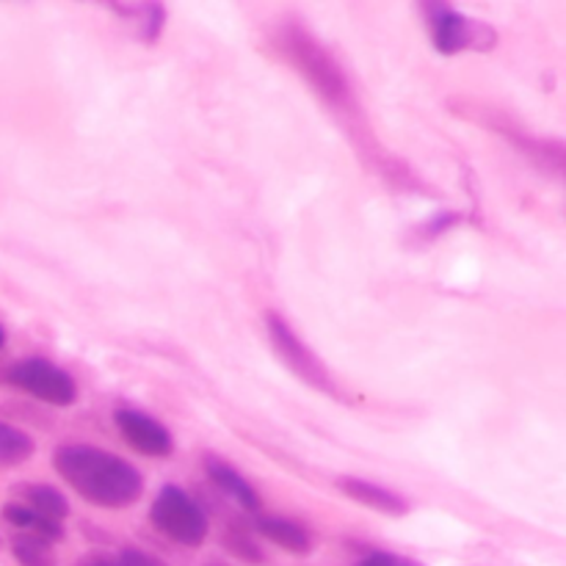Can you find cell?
<instances>
[{
  "label": "cell",
  "mask_w": 566,
  "mask_h": 566,
  "mask_svg": "<svg viewBox=\"0 0 566 566\" xmlns=\"http://www.w3.org/2000/svg\"><path fill=\"white\" fill-rule=\"evenodd\" d=\"M11 553H14L20 566H55V556L50 542L39 539V536L20 534L11 542Z\"/></svg>",
  "instance_id": "5bb4252c"
},
{
  "label": "cell",
  "mask_w": 566,
  "mask_h": 566,
  "mask_svg": "<svg viewBox=\"0 0 566 566\" xmlns=\"http://www.w3.org/2000/svg\"><path fill=\"white\" fill-rule=\"evenodd\" d=\"M3 520L9 525H14V528H20L22 534L39 536V539L44 542L64 539V525L55 523V520L42 517V514H36L28 506H20V503H9V506H3Z\"/></svg>",
  "instance_id": "8fae6325"
},
{
  "label": "cell",
  "mask_w": 566,
  "mask_h": 566,
  "mask_svg": "<svg viewBox=\"0 0 566 566\" xmlns=\"http://www.w3.org/2000/svg\"><path fill=\"white\" fill-rule=\"evenodd\" d=\"M9 381L20 387L22 392L33 396L36 401L50 403V407H72L77 398V387L66 370L48 359H22L9 370Z\"/></svg>",
  "instance_id": "5b68a950"
},
{
  "label": "cell",
  "mask_w": 566,
  "mask_h": 566,
  "mask_svg": "<svg viewBox=\"0 0 566 566\" xmlns=\"http://www.w3.org/2000/svg\"><path fill=\"white\" fill-rule=\"evenodd\" d=\"M254 531L263 539H269L271 545L282 547V551L293 553V556H310V551H313V539H310L307 531L285 517H258Z\"/></svg>",
  "instance_id": "30bf717a"
},
{
  "label": "cell",
  "mask_w": 566,
  "mask_h": 566,
  "mask_svg": "<svg viewBox=\"0 0 566 566\" xmlns=\"http://www.w3.org/2000/svg\"><path fill=\"white\" fill-rule=\"evenodd\" d=\"M53 468L83 501L99 509H125L142 497L144 479L133 464L92 446H64L53 453Z\"/></svg>",
  "instance_id": "6da1fadb"
},
{
  "label": "cell",
  "mask_w": 566,
  "mask_h": 566,
  "mask_svg": "<svg viewBox=\"0 0 566 566\" xmlns=\"http://www.w3.org/2000/svg\"><path fill=\"white\" fill-rule=\"evenodd\" d=\"M282 50H285L287 61L307 77L310 86L329 99L332 105H340L348 99V83L337 61L326 53L324 44L302 25H285L282 28Z\"/></svg>",
  "instance_id": "7a4b0ae2"
},
{
  "label": "cell",
  "mask_w": 566,
  "mask_h": 566,
  "mask_svg": "<svg viewBox=\"0 0 566 566\" xmlns=\"http://www.w3.org/2000/svg\"><path fill=\"white\" fill-rule=\"evenodd\" d=\"M208 566H224V564H208Z\"/></svg>",
  "instance_id": "44dd1931"
},
{
  "label": "cell",
  "mask_w": 566,
  "mask_h": 566,
  "mask_svg": "<svg viewBox=\"0 0 566 566\" xmlns=\"http://www.w3.org/2000/svg\"><path fill=\"white\" fill-rule=\"evenodd\" d=\"M22 497H25L28 509H33V512L42 514V517L55 520V523H61V520L70 514V501H66L59 490H53V486L48 484L25 486V490H22Z\"/></svg>",
  "instance_id": "7c38bea8"
},
{
  "label": "cell",
  "mask_w": 566,
  "mask_h": 566,
  "mask_svg": "<svg viewBox=\"0 0 566 566\" xmlns=\"http://www.w3.org/2000/svg\"><path fill=\"white\" fill-rule=\"evenodd\" d=\"M114 566H164V564L142 551H122L119 558L114 562Z\"/></svg>",
  "instance_id": "ac0fdd59"
},
{
  "label": "cell",
  "mask_w": 566,
  "mask_h": 566,
  "mask_svg": "<svg viewBox=\"0 0 566 566\" xmlns=\"http://www.w3.org/2000/svg\"><path fill=\"white\" fill-rule=\"evenodd\" d=\"M337 490L352 497L354 503H359V506L374 509V512L387 514V517H401V514L409 512V503L398 492L374 484V481L343 475V479H337Z\"/></svg>",
  "instance_id": "ba28073f"
},
{
  "label": "cell",
  "mask_w": 566,
  "mask_h": 566,
  "mask_svg": "<svg viewBox=\"0 0 566 566\" xmlns=\"http://www.w3.org/2000/svg\"><path fill=\"white\" fill-rule=\"evenodd\" d=\"M33 440L25 431L14 429L9 423H0V468H17L25 459H31Z\"/></svg>",
  "instance_id": "4fadbf2b"
},
{
  "label": "cell",
  "mask_w": 566,
  "mask_h": 566,
  "mask_svg": "<svg viewBox=\"0 0 566 566\" xmlns=\"http://www.w3.org/2000/svg\"><path fill=\"white\" fill-rule=\"evenodd\" d=\"M224 547L232 553V556L243 558V562H247V564H263L265 562L263 551H260V547L254 545L252 539H249L247 531H238V528L235 531H227Z\"/></svg>",
  "instance_id": "9a60e30c"
},
{
  "label": "cell",
  "mask_w": 566,
  "mask_h": 566,
  "mask_svg": "<svg viewBox=\"0 0 566 566\" xmlns=\"http://www.w3.org/2000/svg\"><path fill=\"white\" fill-rule=\"evenodd\" d=\"M114 420L127 446L142 453V457L164 459L171 457V451H175V440H171L169 431L149 415L138 412V409H116Z\"/></svg>",
  "instance_id": "52a82bcc"
},
{
  "label": "cell",
  "mask_w": 566,
  "mask_h": 566,
  "mask_svg": "<svg viewBox=\"0 0 566 566\" xmlns=\"http://www.w3.org/2000/svg\"><path fill=\"white\" fill-rule=\"evenodd\" d=\"M77 566H114V562H111V558H103V556H88V558H83Z\"/></svg>",
  "instance_id": "d6986e66"
},
{
  "label": "cell",
  "mask_w": 566,
  "mask_h": 566,
  "mask_svg": "<svg viewBox=\"0 0 566 566\" xmlns=\"http://www.w3.org/2000/svg\"><path fill=\"white\" fill-rule=\"evenodd\" d=\"M205 470H208V479L213 481L216 490H219L221 495L230 497L238 509H243V512H260L263 503H260L258 490H254V486L249 484L238 470H232L230 464L219 462V459H208Z\"/></svg>",
  "instance_id": "9c48e42d"
},
{
  "label": "cell",
  "mask_w": 566,
  "mask_h": 566,
  "mask_svg": "<svg viewBox=\"0 0 566 566\" xmlns=\"http://www.w3.org/2000/svg\"><path fill=\"white\" fill-rule=\"evenodd\" d=\"M357 566H423L418 562H412V558H401V556H392V553H368L365 558H359Z\"/></svg>",
  "instance_id": "e0dca14e"
},
{
  "label": "cell",
  "mask_w": 566,
  "mask_h": 566,
  "mask_svg": "<svg viewBox=\"0 0 566 566\" xmlns=\"http://www.w3.org/2000/svg\"><path fill=\"white\" fill-rule=\"evenodd\" d=\"M149 517H153V525L166 539L177 542L182 547H199L208 539V517L199 509V503L175 484H166L155 495Z\"/></svg>",
  "instance_id": "3957f363"
},
{
  "label": "cell",
  "mask_w": 566,
  "mask_h": 566,
  "mask_svg": "<svg viewBox=\"0 0 566 566\" xmlns=\"http://www.w3.org/2000/svg\"><path fill=\"white\" fill-rule=\"evenodd\" d=\"M3 343H6V332H3V326H0V348H3Z\"/></svg>",
  "instance_id": "ffe728a7"
},
{
  "label": "cell",
  "mask_w": 566,
  "mask_h": 566,
  "mask_svg": "<svg viewBox=\"0 0 566 566\" xmlns=\"http://www.w3.org/2000/svg\"><path fill=\"white\" fill-rule=\"evenodd\" d=\"M426 14H429L434 48L446 55L462 53L464 48H473L475 42H481V31H490V28L470 20V17H464L462 11L451 9V6H440V3L426 6Z\"/></svg>",
  "instance_id": "8992f818"
},
{
  "label": "cell",
  "mask_w": 566,
  "mask_h": 566,
  "mask_svg": "<svg viewBox=\"0 0 566 566\" xmlns=\"http://www.w3.org/2000/svg\"><path fill=\"white\" fill-rule=\"evenodd\" d=\"M142 36L147 39V42H155L160 28H164V9H160V6H142Z\"/></svg>",
  "instance_id": "2e32d148"
},
{
  "label": "cell",
  "mask_w": 566,
  "mask_h": 566,
  "mask_svg": "<svg viewBox=\"0 0 566 566\" xmlns=\"http://www.w3.org/2000/svg\"><path fill=\"white\" fill-rule=\"evenodd\" d=\"M265 326H269V337H271V346H274L276 357H280L282 363H285L287 368L298 376V379L307 381V385L315 387V390L337 396L335 381H332L329 370H326L324 363H321V359L310 352L307 343L298 340V335L291 329V324H287L282 315L269 313Z\"/></svg>",
  "instance_id": "277c9868"
}]
</instances>
